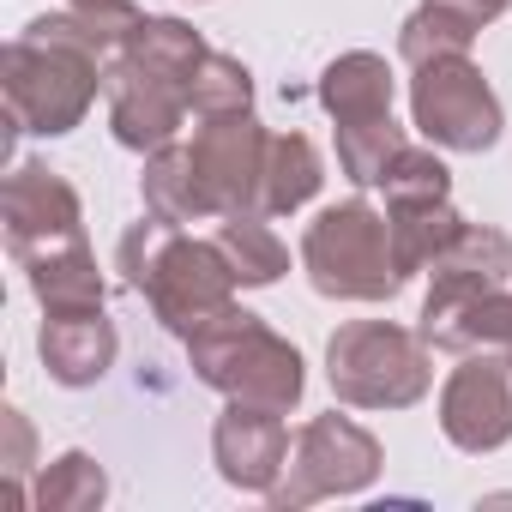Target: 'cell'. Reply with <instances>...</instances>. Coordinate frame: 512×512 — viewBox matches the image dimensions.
<instances>
[{
    "instance_id": "cell-1",
    "label": "cell",
    "mask_w": 512,
    "mask_h": 512,
    "mask_svg": "<svg viewBox=\"0 0 512 512\" xmlns=\"http://www.w3.org/2000/svg\"><path fill=\"white\" fill-rule=\"evenodd\" d=\"M121 272L139 296H151L157 320L181 338H193L211 314L229 308L235 296V266H229V253L217 241H181L175 223L151 217L139 229H127L121 241Z\"/></svg>"
},
{
    "instance_id": "cell-2",
    "label": "cell",
    "mask_w": 512,
    "mask_h": 512,
    "mask_svg": "<svg viewBox=\"0 0 512 512\" xmlns=\"http://www.w3.org/2000/svg\"><path fill=\"white\" fill-rule=\"evenodd\" d=\"M103 85V61L43 25H31L13 49H7V109L19 133H67L85 121V109L97 103Z\"/></svg>"
},
{
    "instance_id": "cell-3",
    "label": "cell",
    "mask_w": 512,
    "mask_h": 512,
    "mask_svg": "<svg viewBox=\"0 0 512 512\" xmlns=\"http://www.w3.org/2000/svg\"><path fill=\"white\" fill-rule=\"evenodd\" d=\"M302 266H308L314 290L338 296V302H386V296L404 290L398 253H392V223L362 199L332 205L308 223Z\"/></svg>"
},
{
    "instance_id": "cell-4",
    "label": "cell",
    "mask_w": 512,
    "mask_h": 512,
    "mask_svg": "<svg viewBox=\"0 0 512 512\" xmlns=\"http://www.w3.org/2000/svg\"><path fill=\"white\" fill-rule=\"evenodd\" d=\"M193 368L205 386L241 398V404H266V410H290L302 398V356L272 338L253 314L241 308H223L211 314L193 338Z\"/></svg>"
},
{
    "instance_id": "cell-5",
    "label": "cell",
    "mask_w": 512,
    "mask_h": 512,
    "mask_svg": "<svg viewBox=\"0 0 512 512\" xmlns=\"http://www.w3.org/2000/svg\"><path fill=\"white\" fill-rule=\"evenodd\" d=\"M332 392L344 404L392 410L416 404L428 392V338L386 326V320H356L332 338Z\"/></svg>"
},
{
    "instance_id": "cell-6",
    "label": "cell",
    "mask_w": 512,
    "mask_h": 512,
    "mask_svg": "<svg viewBox=\"0 0 512 512\" xmlns=\"http://www.w3.org/2000/svg\"><path fill=\"white\" fill-rule=\"evenodd\" d=\"M410 103H416V127L446 151H482V145L500 139V103L464 55L416 67Z\"/></svg>"
},
{
    "instance_id": "cell-7",
    "label": "cell",
    "mask_w": 512,
    "mask_h": 512,
    "mask_svg": "<svg viewBox=\"0 0 512 512\" xmlns=\"http://www.w3.org/2000/svg\"><path fill=\"white\" fill-rule=\"evenodd\" d=\"M284 482L272 488L278 506H308L326 494H350L380 470V446L368 428H356L350 416H320L296 434V452L284 458Z\"/></svg>"
},
{
    "instance_id": "cell-8",
    "label": "cell",
    "mask_w": 512,
    "mask_h": 512,
    "mask_svg": "<svg viewBox=\"0 0 512 512\" xmlns=\"http://www.w3.org/2000/svg\"><path fill=\"white\" fill-rule=\"evenodd\" d=\"M266 151H272V133H260V121H253L247 109L199 115L193 163H199V175H205V187L217 193L223 211H253V205H260Z\"/></svg>"
},
{
    "instance_id": "cell-9",
    "label": "cell",
    "mask_w": 512,
    "mask_h": 512,
    "mask_svg": "<svg viewBox=\"0 0 512 512\" xmlns=\"http://www.w3.org/2000/svg\"><path fill=\"white\" fill-rule=\"evenodd\" d=\"M440 428L464 452H488L512 440V356H470L440 398Z\"/></svg>"
},
{
    "instance_id": "cell-10",
    "label": "cell",
    "mask_w": 512,
    "mask_h": 512,
    "mask_svg": "<svg viewBox=\"0 0 512 512\" xmlns=\"http://www.w3.org/2000/svg\"><path fill=\"white\" fill-rule=\"evenodd\" d=\"M7 241H13V260H37V253H55V247H73L85 241L79 229V199L61 175L25 163L13 169L7 181Z\"/></svg>"
},
{
    "instance_id": "cell-11",
    "label": "cell",
    "mask_w": 512,
    "mask_h": 512,
    "mask_svg": "<svg viewBox=\"0 0 512 512\" xmlns=\"http://www.w3.org/2000/svg\"><path fill=\"white\" fill-rule=\"evenodd\" d=\"M103 91H109L115 139H121L127 151H163V145H175L181 115L193 109L181 85L151 79V73H127V67H109V73H103Z\"/></svg>"
},
{
    "instance_id": "cell-12",
    "label": "cell",
    "mask_w": 512,
    "mask_h": 512,
    "mask_svg": "<svg viewBox=\"0 0 512 512\" xmlns=\"http://www.w3.org/2000/svg\"><path fill=\"white\" fill-rule=\"evenodd\" d=\"M290 458V428L266 404H229L217 422V464L235 488H278V470Z\"/></svg>"
},
{
    "instance_id": "cell-13",
    "label": "cell",
    "mask_w": 512,
    "mask_h": 512,
    "mask_svg": "<svg viewBox=\"0 0 512 512\" xmlns=\"http://www.w3.org/2000/svg\"><path fill=\"white\" fill-rule=\"evenodd\" d=\"M506 266H512V241H506L500 229L464 223V229L452 235V247L434 260V290H428V308H422V314L452 308V302H470V296H482V290H500Z\"/></svg>"
},
{
    "instance_id": "cell-14",
    "label": "cell",
    "mask_w": 512,
    "mask_h": 512,
    "mask_svg": "<svg viewBox=\"0 0 512 512\" xmlns=\"http://www.w3.org/2000/svg\"><path fill=\"white\" fill-rule=\"evenodd\" d=\"M43 362L61 386H91L115 362V326L103 320V308L49 314L43 320Z\"/></svg>"
},
{
    "instance_id": "cell-15",
    "label": "cell",
    "mask_w": 512,
    "mask_h": 512,
    "mask_svg": "<svg viewBox=\"0 0 512 512\" xmlns=\"http://www.w3.org/2000/svg\"><path fill=\"white\" fill-rule=\"evenodd\" d=\"M506 7H512V0H422V13L404 25L398 49H404L410 67H428V61L464 55L470 37H476L488 19H500Z\"/></svg>"
},
{
    "instance_id": "cell-16",
    "label": "cell",
    "mask_w": 512,
    "mask_h": 512,
    "mask_svg": "<svg viewBox=\"0 0 512 512\" xmlns=\"http://www.w3.org/2000/svg\"><path fill=\"white\" fill-rule=\"evenodd\" d=\"M145 205L151 217L163 223H199V217H217V193L205 187L199 163H193V145H163L151 151V169H145Z\"/></svg>"
},
{
    "instance_id": "cell-17",
    "label": "cell",
    "mask_w": 512,
    "mask_h": 512,
    "mask_svg": "<svg viewBox=\"0 0 512 512\" xmlns=\"http://www.w3.org/2000/svg\"><path fill=\"white\" fill-rule=\"evenodd\" d=\"M422 338L434 350H476V344H512V296L506 290H482L470 302L434 308L422 314Z\"/></svg>"
},
{
    "instance_id": "cell-18",
    "label": "cell",
    "mask_w": 512,
    "mask_h": 512,
    "mask_svg": "<svg viewBox=\"0 0 512 512\" xmlns=\"http://www.w3.org/2000/svg\"><path fill=\"white\" fill-rule=\"evenodd\" d=\"M25 272H31V290L43 296L49 314L103 308V278H97V260H91L85 241L55 247V253H37V260H25Z\"/></svg>"
},
{
    "instance_id": "cell-19",
    "label": "cell",
    "mask_w": 512,
    "mask_h": 512,
    "mask_svg": "<svg viewBox=\"0 0 512 512\" xmlns=\"http://www.w3.org/2000/svg\"><path fill=\"white\" fill-rule=\"evenodd\" d=\"M320 97L338 121H374V115H392V73L380 55H344L320 79Z\"/></svg>"
},
{
    "instance_id": "cell-20",
    "label": "cell",
    "mask_w": 512,
    "mask_h": 512,
    "mask_svg": "<svg viewBox=\"0 0 512 512\" xmlns=\"http://www.w3.org/2000/svg\"><path fill=\"white\" fill-rule=\"evenodd\" d=\"M392 253H398V272H422L434 266L440 253L452 247V235L464 229V217L446 205V199H428V205H392Z\"/></svg>"
},
{
    "instance_id": "cell-21",
    "label": "cell",
    "mask_w": 512,
    "mask_h": 512,
    "mask_svg": "<svg viewBox=\"0 0 512 512\" xmlns=\"http://www.w3.org/2000/svg\"><path fill=\"white\" fill-rule=\"evenodd\" d=\"M314 193H320V151H314L302 133L272 139V151H266V175H260V205H253V211L278 217V211L308 205Z\"/></svg>"
},
{
    "instance_id": "cell-22",
    "label": "cell",
    "mask_w": 512,
    "mask_h": 512,
    "mask_svg": "<svg viewBox=\"0 0 512 512\" xmlns=\"http://www.w3.org/2000/svg\"><path fill=\"white\" fill-rule=\"evenodd\" d=\"M217 247L229 253V266H235L241 284H272L290 266L284 241L266 229V211H229V223L217 229Z\"/></svg>"
},
{
    "instance_id": "cell-23",
    "label": "cell",
    "mask_w": 512,
    "mask_h": 512,
    "mask_svg": "<svg viewBox=\"0 0 512 512\" xmlns=\"http://www.w3.org/2000/svg\"><path fill=\"white\" fill-rule=\"evenodd\" d=\"M398 151H404V133L392 127V115H374V121H338V163H344L350 181L380 187V175L392 169Z\"/></svg>"
},
{
    "instance_id": "cell-24",
    "label": "cell",
    "mask_w": 512,
    "mask_h": 512,
    "mask_svg": "<svg viewBox=\"0 0 512 512\" xmlns=\"http://www.w3.org/2000/svg\"><path fill=\"white\" fill-rule=\"evenodd\" d=\"M247 97H253V79L229 55H205L193 73V91H187L193 115H229V109H247Z\"/></svg>"
},
{
    "instance_id": "cell-25",
    "label": "cell",
    "mask_w": 512,
    "mask_h": 512,
    "mask_svg": "<svg viewBox=\"0 0 512 512\" xmlns=\"http://www.w3.org/2000/svg\"><path fill=\"white\" fill-rule=\"evenodd\" d=\"M380 187H386V205H428V199H446V163H440L434 151L404 145V151L392 157V169L380 175Z\"/></svg>"
},
{
    "instance_id": "cell-26",
    "label": "cell",
    "mask_w": 512,
    "mask_h": 512,
    "mask_svg": "<svg viewBox=\"0 0 512 512\" xmlns=\"http://www.w3.org/2000/svg\"><path fill=\"white\" fill-rule=\"evenodd\" d=\"M103 500V470L85 458V452H67L43 482H37V506H97Z\"/></svg>"
},
{
    "instance_id": "cell-27",
    "label": "cell",
    "mask_w": 512,
    "mask_h": 512,
    "mask_svg": "<svg viewBox=\"0 0 512 512\" xmlns=\"http://www.w3.org/2000/svg\"><path fill=\"white\" fill-rule=\"evenodd\" d=\"M7 428H13V470H25V452H31V434H25V422H19V410H7Z\"/></svg>"
},
{
    "instance_id": "cell-28",
    "label": "cell",
    "mask_w": 512,
    "mask_h": 512,
    "mask_svg": "<svg viewBox=\"0 0 512 512\" xmlns=\"http://www.w3.org/2000/svg\"><path fill=\"white\" fill-rule=\"evenodd\" d=\"M73 7H121V0H73Z\"/></svg>"
}]
</instances>
